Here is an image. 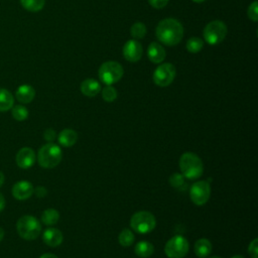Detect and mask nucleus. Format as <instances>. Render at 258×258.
I'll return each instance as SVG.
<instances>
[{
  "label": "nucleus",
  "instance_id": "1",
  "mask_svg": "<svg viewBox=\"0 0 258 258\" xmlns=\"http://www.w3.org/2000/svg\"><path fill=\"white\" fill-rule=\"evenodd\" d=\"M156 37L165 45H176L183 37V26L174 18L162 19L157 24Z\"/></svg>",
  "mask_w": 258,
  "mask_h": 258
},
{
  "label": "nucleus",
  "instance_id": "2",
  "mask_svg": "<svg viewBox=\"0 0 258 258\" xmlns=\"http://www.w3.org/2000/svg\"><path fill=\"white\" fill-rule=\"evenodd\" d=\"M179 168L181 174L187 179L199 178L204 171L202 159L194 152H184L179 158Z\"/></svg>",
  "mask_w": 258,
  "mask_h": 258
},
{
  "label": "nucleus",
  "instance_id": "3",
  "mask_svg": "<svg viewBox=\"0 0 258 258\" xmlns=\"http://www.w3.org/2000/svg\"><path fill=\"white\" fill-rule=\"evenodd\" d=\"M62 158L60 147L52 142L42 145L37 152V161L41 167L53 168L59 164Z\"/></svg>",
  "mask_w": 258,
  "mask_h": 258
},
{
  "label": "nucleus",
  "instance_id": "4",
  "mask_svg": "<svg viewBox=\"0 0 258 258\" xmlns=\"http://www.w3.org/2000/svg\"><path fill=\"white\" fill-rule=\"evenodd\" d=\"M18 235L24 240H34L41 232L39 221L30 215H24L18 219L16 224Z\"/></svg>",
  "mask_w": 258,
  "mask_h": 258
},
{
  "label": "nucleus",
  "instance_id": "5",
  "mask_svg": "<svg viewBox=\"0 0 258 258\" xmlns=\"http://www.w3.org/2000/svg\"><path fill=\"white\" fill-rule=\"evenodd\" d=\"M123 67L115 60H108L103 62L99 68V79L107 86H111L121 80L123 77Z\"/></svg>",
  "mask_w": 258,
  "mask_h": 258
},
{
  "label": "nucleus",
  "instance_id": "6",
  "mask_svg": "<svg viewBox=\"0 0 258 258\" xmlns=\"http://www.w3.org/2000/svg\"><path fill=\"white\" fill-rule=\"evenodd\" d=\"M131 228L139 234H147L156 226V220L153 214L148 211H139L133 214L130 219Z\"/></svg>",
  "mask_w": 258,
  "mask_h": 258
},
{
  "label": "nucleus",
  "instance_id": "7",
  "mask_svg": "<svg viewBox=\"0 0 258 258\" xmlns=\"http://www.w3.org/2000/svg\"><path fill=\"white\" fill-rule=\"evenodd\" d=\"M227 25L221 20H213L204 28V39L211 45L221 43L227 35Z\"/></svg>",
  "mask_w": 258,
  "mask_h": 258
},
{
  "label": "nucleus",
  "instance_id": "8",
  "mask_svg": "<svg viewBox=\"0 0 258 258\" xmlns=\"http://www.w3.org/2000/svg\"><path fill=\"white\" fill-rule=\"evenodd\" d=\"M188 241L181 235L171 237L164 246V253L168 258H183L188 252Z\"/></svg>",
  "mask_w": 258,
  "mask_h": 258
},
{
  "label": "nucleus",
  "instance_id": "9",
  "mask_svg": "<svg viewBox=\"0 0 258 258\" xmlns=\"http://www.w3.org/2000/svg\"><path fill=\"white\" fill-rule=\"evenodd\" d=\"M176 75L175 67L170 62H165L159 64L153 73V82L158 87L169 86Z\"/></svg>",
  "mask_w": 258,
  "mask_h": 258
},
{
  "label": "nucleus",
  "instance_id": "10",
  "mask_svg": "<svg viewBox=\"0 0 258 258\" xmlns=\"http://www.w3.org/2000/svg\"><path fill=\"white\" fill-rule=\"evenodd\" d=\"M211 186L207 180H199L191 184L189 189L190 201L196 206H204L210 199Z\"/></svg>",
  "mask_w": 258,
  "mask_h": 258
},
{
  "label": "nucleus",
  "instance_id": "11",
  "mask_svg": "<svg viewBox=\"0 0 258 258\" xmlns=\"http://www.w3.org/2000/svg\"><path fill=\"white\" fill-rule=\"evenodd\" d=\"M122 52L126 60L130 62H136L141 58L143 54V48L137 39H130L124 44Z\"/></svg>",
  "mask_w": 258,
  "mask_h": 258
},
{
  "label": "nucleus",
  "instance_id": "12",
  "mask_svg": "<svg viewBox=\"0 0 258 258\" xmlns=\"http://www.w3.org/2000/svg\"><path fill=\"white\" fill-rule=\"evenodd\" d=\"M16 163L20 168H30L36 159L35 152L30 147H22L16 154Z\"/></svg>",
  "mask_w": 258,
  "mask_h": 258
},
{
  "label": "nucleus",
  "instance_id": "13",
  "mask_svg": "<svg viewBox=\"0 0 258 258\" xmlns=\"http://www.w3.org/2000/svg\"><path fill=\"white\" fill-rule=\"evenodd\" d=\"M33 185L27 180H19L12 186V196L18 201L29 199L33 194Z\"/></svg>",
  "mask_w": 258,
  "mask_h": 258
},
{
  "label": "nucleus",
  "instance_id": "14",
  "mask_svg": "<svg viewBox=\"0 0 258 258\" xmlns=\"http://www.w3.org/2000/svg\"><path fill=\"white\" fill-rule=\"evenodd\" d=\"M43 242L49 247H57L62 243V233L55 228H47L42 234Z\"/></svg>",
  "mask_w": 258,
  "mask_h": 258
},
{
  "label": "nucleus",
  "instance_id": "15",
  "mask_svg": "<svg viewBox=\"0 0 258 258\" xmlns=\"http://www.w3.org/2000/svg\"><path fill=\"white\" fill-rule=\"evenodd\" d=\"M165 55V49L158 42H151L147 47V56L153 63H161L164 60Z\"/></svg>",
  "mask_w": 258,
  "mask_h": 258
},
{
  "label": "nucleus",
  "instance_id": "16",
  "mask_svg": "<svg viewBox=\"0 0 258 258\" xmlns=\"http://www.w3.org/2000/svg\"><path fill=\"white\" fill-rule=\"evenodd\" d=\"M80 90L83 93V95H85L87 97H90V98H93L101 92L102 88H101L100 83L97 80L90 78V79L84 80L81 83Z\"/></svg>",
  "mask_w": 258,
  "mask_h": 258
},
{
  "label": "nucleus",
  "instance_id": "17",
  "mask_svg": "<svg viewBox=\"0 0 258 258\" xmlns=\"http://www.w3.org/2000/svg\"><path fill=\"white\" fill-rule=\"evenodd\" d=\"M16 99L22 104L30 103L35 97V90L32 86L24 84L17 88L15 93Z\"/></svg>",
  "mask_w": 258,
  "mask_h": 258
},
{
  "label": "nucleus",
  "instance_id": "18",
  "mask_svg": "<svg viewBox=\"0 0 258 258\" xmlns=\"http://www.w3.org/2000/svg\"><path fill=\"white\" fill-rule=\"evenodd\" d=\"M58 143L64 147H71L78 141V133L73 129H63L57 136Z\"/></svg>",
  "mask_w": 258,
  "mask_h": 258
},
{
  "label": "nucleus",
  "instance_id": "19",
  "mask_svg": "<svg viewBox=\"0 0 258 258\" xmlns=\"http://www.w3.org/2000/svg\"><path fill=\"white\" fill-rule=\"evenodd\" d=\"M194 250L199 258H206L212 252V243L206 238H201L196 241Z\"/></svg>",
  "mask_w": 258,
  "mask_h": 258
},
{
  "label": "nucleus",
  "instance_id": "20",
  "mask_svg": "<svg viewBox=\"0 0 258 258\" xmlns=\"http://www.w3.org/2000/svg\"><path fill=\"white\" fill-rule=\"evenodd\" d=\"M134 252L141 258L150 257L154 252L153 245L148 241H140L134 247Z\"/></svg>",
  "mask_w": 258,
  "mask_h": 258
},
{
  "label": "nucleus",
  "instance_id": "21",
  "mask_svg": "<svg viewBox=\"0 0 258 258\" xmlns=\"http://www.w3.org/2000/svg\"><path fill=\"white\" fill-rule=\"evenodd\" d=\"M14 98L12 94L3 88H0V112H6L13 107Z\"/></svg>",
  "mask_w": 258,
  "mask_h": 258
},
{
  "label": "nucleus",
  "instance_id": "22",
  "mask_svg": "<svg viewBox=\"0 0 258 258\" xmlns=\"http://www.w3.org/2000/svg\"><path fill=\"white\" fill-rule=\"evenodd\" d=\"M59 220V213L55 209H46L41 214V222L46 226H52Z\"/></svg>",
  "mask_w": 258,
  "mask_h": 258
},
{
  "label": "nucleus",
  "instance_id": "23",
  "mask_svg": "<svg viewBox=\"0 0 258 258\" xmlns=\"http://www.w3.org/2000/svg\"><path fill=\"white\" fill-rule=\"evenodd\" d=\"M20 3L25 10L30 12H37L43 8L45 0H20Z\"/></svg>",
  "mask_w": 258,
  "mask_h": 258
},
{
  "label": "nucleus",
  "instance_id": "24",
  "mask_svg": "<svg viewBox=\"0 0 258 258\" xmlns=\"http://www.w3.org/2000/svg\"><path fill=\"white\" fill-rule=\"evenodd\" d=\"M134 234L129 229H124L120 232L118 236V242L123 247H129L134 243Z\"/></svg>",
  "mask_w": 258,
  "mask_h": 258
},
{
  "label": "nucleus",
  "instance_id": "25",
  "mask_svg": "<svg viewBox=\"0 0 258 258\" xmlns=\"http://www.w3.org/2000/svg\"><path fill=\"white\" fill-rule=\"evenodd\" d=\"M147 28L143 22L137 21L132 24L130 28V33L134 39H142L146 34Z\"/></svg>",
  "mask_w": 258,
  "mask_h": 258
},
{
  "label": "nucleus",
  "instance_id": "26",
  "mask_svg": "<svg viewBox=\"0 0 258 258\" xmlns=\"http://www.w3.org/2000/svg\"><path fill=\"white\" fill-rule=\"evenodd\" d=\"M203 46H204V41L200 37H197V36L188 38L186 41V44H185L186 49L191 53H197V52L201 51Z\"/></svg>",
  "mask_w": 258,
  "mask_h": 258
},
{
  "label": "nucleus",
  "instance_id": "27",
  "mask_svg": "<svg viewBox=\"0 0 258 258\" xmlns=\"http://www.w3.org/2000/svg\"><path fill=\"white\" fill-rule=\"evenodd\" d=\"M11 109L12 117L17 121H23L28 117V110L23 105H16L13 106Z\"/></svg>",
  "mask_w": 258,
  "mask_h": 258
},
{
  "label": "nucleus",
  "instance_id": "28",
  "mask_svg": "<svg viewBox=\"0 0 258 258\" xmlns=\"http://www.w3.org/2000/svg\"><path fill=\"white\" fill-rule=\"evenodd\" d=\"M118 97L117 90L111 85V86H106L104 89H102V98L104 101L111 103L115 101Z\"/></svg>",
  "mask_w": 258,
  "mask_h": 258
},
{
  "label": "nucleus",
  "instance_id": "29",
  "mask_svg": "<svg viewBox=\"0 0 258 258\" xmlns=\"http://www.w3.org/2000/svg\"><path fill=\"white\" fill-rule=\"evenodd\" d=\"M168 182L174 188H180L184 184V176L181 173L174 172L169 176Z\"/></svg>",
  "mask_w": 258,
  "mask_h": 258
},
{
  "label": "nucleus",
  "instance_id": "30",
  "mask_svg": "<svg viewBox=\"0 0 258 258\" xmlns=\"http://www.w3.org/2000/svg\"><path fill=\"white\" fill-rule=\"evenodd\" d=\"M247 15H248L249 19H251L254 22H256L258 20V3H257V1H253L249 5Z\"/></svg>",
  "mask_w": 258,
  "mask_h": 258
},
{
  "label": "nucleus",
  "instance_id": "31",
  "mask_svg": "<svg viewBox=\"0 0 258 258\" xmlns=\"http://www.w3.org/2000/svg\"><path fill=\"white\" fill-rule=\"evenodd\" d=\"M248 253L252 258H258V240L253 239L248 246Z\"/></svg>",
  "mask_w": 258,
  "mask_h": 258
},
{
  "label": "nucleus",
  "instance_id": "32",
  "mask_svg": "<svg viewBox=\"0 0 258 258\" xmlns=\"http://www.w3.org/2000/svg\"><path fill=\"white\" fill-rule=\"evenodd\" d=\"M169 0H148L149 4L155 8V9H161V8H164L167 3H168Z\"/></svg>",
  "mask_w": 258,
  "mask_h": 258
},
{
  "label": "nucleus",
  "instance_id": "33",
  "mask_svg": "<svg viewBox=\"0 0 258 258\" xmlns=\"http://www.w3.org/2000/svg\"><path fill=\"white\" fill-rule=\"evenodd\" d=\"M43 137L47 142H52L56 137V133L52 128H48L43 132Z\"/></svg>",
  "mask_w": 258,
  "mask_h": 258
},
{
  "label": "nucleus",
  "instance_id": "34",
  "mask_svg": "<svg viewBox=\"0 0 258 258\" xmlns=\"http://www.w3.org/2000/svg\"><path fill=\"white\" fill-rule=\"evenodd\" d=\"M33 192H35V195H36V197L37 198H44L45 196H46V194H47V190H46V188L44 187V186H37L34 190H33Z\"/></svg>",
  "mask_w": 258,
  "mask_h": 258
},
{
  "label": "nucleus",
  "instance_id": "35",
  "mask_svg": "<svg viewBox=\"0 0 258 258\" xmlns=\"http://www.w3.org/2000/svg\"><path fill=\"white\" fill-rule=\"evenodd\" d=\"M4 208H5V199L3 195L0 192V213L4 210Z\"/></svg>",
  "mask_w": 258,
  "mask_h": 258
},
{
  "label": "nucleus",
  "instance_id": "36",
  "mask_svg": "<svg viewBox=\"0 0 258 258\" xmlns=\"http://www.w3.org/2000/svg\"><path fill=\"white\" fill-rule=\"evenodd\" d=\"M39 258H58V257L55 256V255L52 254V253H45V254H42Z\"/></svg>",
  "mask_w": 258,
  "mask_h": 258
},
{
  "label": "nucleus",
  "instance_id": "37",
  "mask_svg": "<svg viewBox=\"0 0 258 258\" xmlns=\"http://www.w3.org/2000/svg\"><path fill=\"white\" fill-rule=\"evenodd\" d=\"M4 180H5L4 174H3V172L0 170V187H1V186H2V184L4 183Z\"/></svg>",
  "mask_w": 258,
  "mask_h": 258
},
{
  "label": "nucleus",
  "instance_id": "38",
  "mask_svg": "<svg viewBox=\"0 0 258 258\" xmlns=\"http://www.w3.org/2000/svg\"><path fill=\"white\" fill-rule=\"evenodd\" d=\"M3 238H4V230L3 228L0 227V242L3 240Z\"/></svg>",
  "mask_w": 258,
  "mask_h": 258
},
{
  "label": "nucleus",
  "instance_id": "39",
  "mask_svg": "<svg viewBox=\"0 0 258 258\" xmlns=\"http://www.w3.org/2000/svg\"><path fill=\"white\" fill-rule=\"evenodd\" d=\"M231 258H244V256H242V255H234Z\"/></svg>",
  "mask_w": 258,
  "mask_h": 258
},
{
  "label": "nucleus",
  "instance_id": "40",
  "mask_svg": "<svg viewBox=\"0 0 258 258\" xmlns=\"http://www.w3.org/2000/svg\"><path fill=\"white\" fill-rule=\"evenodd\" d=\"M194 2H196V3H202V2H204V1H206V0H192Z\"/></svg>",
  "mask_w": 258,
  "mask_h": 258
},
{
  "label": "nucleus",
  "instance_id": "41",
  "mask_svg": "<svg viewBox=\"0 0 258 258\" xmlns=\"http://www.w3.org/2000/svg\"><path fill=\"white\" fill-rule=\"evenodd\" d=\"M210 258H221V257H217V256H213V257H210Z\"/></svg>",
  "mask_w": 258,
  "mask_h": 258
}]
</instances>
